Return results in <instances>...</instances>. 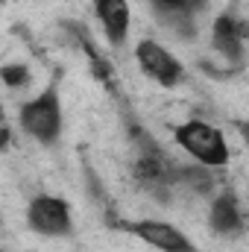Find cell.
<instances>
[{
    "label": "cell",
    "mask_w": 249,
    "mask_h": 252,
    "mask_svg": "<svg viewBox=\"0 0 249 252\" xmlns=\"http://www.w3.org/2000/svg\"><path fill=\"white\" fill-rule=\"evenodd\" d=\"M27 220L38 235H47V238L70 235V205L62 196H50V193L35 196L27 208Z\"/></svg>",
    "instance_id": "cell-4"
},
{
    "label": "cell",
    "mask_w": 249,
    "mask_h": 252,
    "mask_svg": "<svg viewBox=\"0 0 249 252\" xmlns=\"http://www.w3.org/2000/svg\"><path fill=\"white\" fill-rule=\"evenodd\" d=\"M0 121H3V106H0Z\"/></svg>",
    "instance_id": "cell-13"
},
{
    "label": "cell",
    "mask_w": 249,
    "mask_h": 252,
    "mask_svg": "<svg viewBox=\"0 0 249 252\" xmlns=\"http://www.w3.org/2000/svg\"><path fill=\"white\" fill-rule=\"evenodd\" d=\"M124 229L161 252H199L185 232H179L176 226H170L164 220H138V223H126Z\"/></svg>",
    "instance_id": "cell-5"
},
{
    "label": "cell",
    "mask_w": 249,
    "mask_h": 252,
    "mask_svg": "<svg viewBox=\"0 0 249 252\" xmlns=\"http://www.w3.org/2000/svg\"><path fill=\"white\" fill-rule=\"evenodd\" d=\"M244 38H247V24L235 21L232 15H220L214 21V32H211V44L220 56L226 59H241L244 56Z\"/></svg>",
    "instance_id": "cell-7"
},
{
    "label": "cell",
    "mask_w": 249,
    "mask_h": 252,
    "mask_svg": "<svg viewBox=\"0 0 249 252\" xmlns=\"http://www.w3.org/2000/svg\"><path fill=\"white\" fill-rule=\"evenodd\" d=\"M9 138H12V132H9L6 126H0V150H6V144H9Z\"/></svg>",
    "instance_id": "cell-12"
},
{
    "label": "cell",
    "mask_w": 249,
    "mask_h": 252,
    "mask_svg": "<svg viewBox=\"0 0 249 252\" xmlns=\"http://www.w3.org/2000/svg\"><path fill=\"white\" fill-rule=\"evenodd\" d=\"M208 226L217 232V235H238L244 229V217H241V208H238V199L232 193H223L214 199L211 205V214H208Z\"/></svg>",
    "instance_id": "cell-8"
},
{
    "label": "cell",
    "mask_w": 249,
    "mask_h": 252,
    "mask_svg": "<svg viewBox=\"0 0 249 252\" xmlns=\"http://www.w3.org/2000/svg\"><path fill=\"white\" fill-rule=\"evenodd\" d=\"M91 73L106 85V88H115V79H118V73H115V64L109 62V59H103V56H94L91 59Z\"/></svg>",
    "instance_id": "cell-11"
},
{
    "label": "cell",
    "mask_w": 249,
    "mask_h": 252,
    "mask_svg": "<svg viewBox=\"0 0 249 252\" xmlns=\"http://www.w3.org/2000/svg\"><path fill=\"white\" fill-rule=\"evenodd\" d=\"M0 79L9 88H24L30 82V70H27V64H6V67H0Z\"/></svg>",
    "instance_id": "cell-10"
},
{
    "label": "cell",
    "mask_w": 249,
    "mask_h": 252,
    "mask_svg": "<svg viewBox=\"0 0 249 252\" xmlns=\"http://www.w3.org/2000/svg\"><path fill=\"white\" fill-rule=\"evenodd\" d=\"M0 252H3V250H0Z\"/></svg>",
    "instance_id": "cell-14"
},
{
    "label": "cell",
    "mask_w": 249,
    "mask_h": 252,
    "mask_svg": "<svg viewBox=\"0 0 249 252\" xmlns=\"http://www.w3.org/2000/svg\"><path fill=\"white\" fill-rule=\"evenodd\" d=\"M173 135H176V144L199 164H205V167L229 164V147L217 126L205 124V121H187V124L176 126Z\"/></svg>",
    "instance_id": "cell-1"
},
{
    "label": "cell",
    "mask_w": 249,
    "mask_h": 252,
    "mask_svg": "<svg viewBox=\"0 0 249 252\" xmlns=\"http://www.w3.org/2000/svg\"><path fill=\"white\" fill-rule=\"evenodd\" d=\"M94 12L106 30V38L109 44L121 47L126 41V32H129V3L126 0H94Z\"/></svg>",
    "instance_id": "cell-6"
},
{
    "label": "cell",
    "mask_w": 249,
    "mask_h": 252,
    "mask_svg": "<svg viewBox=\"0 0 249 252\" xmlns=\"http://www.w3.org/2000/svg\"><path fill=\"white\" fill-rule=\"evenodd\" d=\"M135 59H138V67H141L150 79H156V82L164 85V88H173V85H179V82L185 79V67H182V62H179L167 47H161L156 38L138 41Z\"/></svg>",
    "instance_id": "cell-3"
},
{
    "label": "cell",
    "mask_w": 249,
    "mask_h": 252,
    "mask_svg": "<svg viewBox=\"0 0 249 252\" xmlns=\"http://www.w3.org/2000/svg\"><path fill=\"white\" fill-rule=\"evenodd\" d=\"M135 179L144 182V185H153V188L170 182V176H167V164H164L161 153H144V156L135 161Z\"/></svg>",
    "instance_id": "cell-9"
},
{
    "label": "cell",
    "mask_w": 249,
    "mask_h": 252,
    "mask_svg": "<svg viewBox=\"0 0 249 252\" xmlns=\"http://www.w3.org/2000/svg\"><path fill=\"white\" fill-rule=\"evenodd\" d=\"M21 129L27 135H32L41 144H53L62 132V103H59V91L56 82H50L35 100H30L21 109Z\"/></svg>",
    "instance_id": "cell-2"
}]
</instances>
